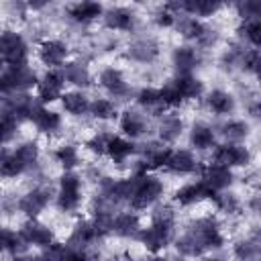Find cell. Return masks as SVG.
<instances>
[{"label": "cell", "instance_id": "6da1fadb", "mask_svg": "<svg viewBox=\"0 0 261 261\" xmlns=\"http://www.w3.org/2000/svg\"><path fill=\"white\" fill-rule=\"evenodd\" d=\"M173 245L181 257L196 259L208 251L222 249L224 234L214 216H198L184 228L179 237H175Z\"/></svg>", "mask_w": 261, "mask_h": 261}, {"label": "cell", "instance_id": "7a4b0ae2", "mask_svg": "<svg viewBox=\"0 0 261 261\" xmlns=\"http://www.w3.org/2000/svg\"><path fill=\"white\" fill-rule=\"evenodd\" d=\"M41 159V147L37 141L27 139L16 143L12 149L4 147L0 159V173L4 179H16L24 173H31Z\"/></svg>", "mask_w": 261, "mask_h": 261}, {"label": "cell", "instance_id": "3957f363", "mask_svg": "<svg viewBox=\"0 0 261 261\" xmlns=\"http://www.w3.org/2000/svg\"><path fill=\"white\" fill-rule=\"evenodd\" d=\"M84 202V181L82 175L75 171H63L59 175V184H57V196H55V204L57 210L61 214H75L82 208Z\"/></svg>", "mask_w": 261, "mask_h": 261}, {"label": "cell", "instance_id": "277c9868", "mask_svg": "<svg viewBox=\"0 0 261 261\" xmlns=\"http://www.w3.org/2000/svg\"><path fill=\"white\" fill-rule=\"evenodd\" d=\"M135 175V188H133V196H130V210H147L153 208L155 204H159L163 192H165V184L153 175V173H130Z\"/></svg>", "mask_w": 261, "mask_h": 261}, {"label": "cell", "instance_id": "5b68a950", "mask_svg": "<svg viewBox=\"0 0 261 261\" xmlns=\"http://www.w3.org/2000/svg\"><path fill=\"white\" fill-rule=\"evenodd\" d=\"M137 241L145 251L159 255V251H163L167 245H171L175 241V222L151 218L149 224L141 228Z\"/></svg>", "mask_w": 261, "mask_h": 261}, {"label": "cell", "instance_id": "8992f818", "mask_svg": "<svg viewBox=\"0 0 261 261\" xmlns=\"http://www.w3.org/2000/svg\"><path fill=\"white\" fill-rule=\"evenodd\" d=\"M0 53H2L4 67L29 65V55H31L29 43L14 29H4L2 31V37H0Z\"/></svg>", "mask_w": 261, "mask_h": 261}, {"label": "cell", "instance_id": "52a82bcc", "mask_svg": "<svg viewBox=\"0 0 261 261\" xmlns=\"http://www.w3.org/2000/svg\"><path fill=\"white\" fill-rule=\"evenodd\" d=\"M39 75L31 65H18V67H4L0 73V88L2 96L29 92L31 88L39 86Z\"/></svg>", "mask_w": 261, "mask_h": 261}, {"label": "cell", "instance_id": "ba28073f", "mask_svg": "<svg viewBox=\"0 0 261 261\" xmlns=\"http://www.w3.org/2000/svg\"><path fill=\"white\" fill-rule=\"evenodd\" d=\"M53 200V190L47 184H37L33 188H29L24 194L18 196V200L14 202L16 210L29 218H39V214H43L47 210V206Z\"/></svg>", "mask_w": 261, "mask_h": 261}, {"label": "cell", "instance_id": "9c48e42d", "mask_svg": "<svg viewBox=\"0 0 261 261\" xmlns=\"http://www.w3.org/2000/svg\"><path fill=\"white\" fill-rule=\"evenodd\" d=\"M104 237H106V234L94 224L92 218H77V220L71 224V230H69V237H67L65 243H69L71 247L90 251V249L96 247Z\"/></svg>", "mask_w": 261, "mask_h": 261}, {"label": "cell", "instance_id": "30bf717a", "mask_svg": "<svg viewBox=\"0 0 261 261\" xmlns=\"http://www.w3.org/2000/svg\"><path fill=\"white\" fill-rule=\"evenodd\" d=\"M65 75L61 69H47L37 86V100L41 104H51L55 100H61V96L65 94Z\"/></svg>", "mask_w": 261, "mask_h": 261}, {"label": "cell", "instance_id": "8fae6325", "mask_svg": "<svg viewBox=\"0 0 261 261\" xmlns=\"http://www.w3.org/2000/svg\"><path fill=\"white\" fill-rule=\"evenodd\" d=\"M212 163L224 165V167H247L251 163V151L245 145H234V143H222L216 145V149L212 151L210 157Z\"/></svg>", "mask_w": 261, "mask_h": 261}, {"label": "cell", "instance_id": "7c38bea8", "mask_svg": "<svg viewBox=\"0 0 261 261\" xmlns=\"http://www.w3.org/2000/svg\"><path fill=\"white\" fill-rule=\"evenodd\" d=\"M37 57L47 69H57L67 63L69 47L61 39H45L37 47Z\"/></svg>", "mask_w": 261, "mask_h": 261}, {"label": "cell", "instance_id": "4fadbf2b", "mask_svg": "<svg viewBox=\"0 0 261 261\" xmlns=\"http://www.w3.org/2000/svg\"><path fill=\"white\" fill-rule=\"evenodd\" d=\"M98 84L112 96V98H118V100H126L130 94H133V88L130 84L126 82V75L122 69L114 67V65H108L104 67L100 73H98Z\"/></svg>", "mask_w": 261, "mask_h": 261}, {"label": "cell", "instance_id": "5bb4252c", "mask_svg": "<svg viewBox=\"0 0 261 261\" xmlns=\"http://www.w3.org/2000/svg\"><path fill=\"white\" fill-rule=\"evenodd\" d=\"M214 192L202 181H188L184 186H179L175 192H173V202L181 208H192V206H198L206 200H212Z\"/></svg>", "mask_w": 261, "mask_h": 261}, {"label": "cell", "instance_id": "9a60e30c", "mask_svg": "<svg viewBox=\"0 0 261 261\" xmlns=\"http://www.w3.org/2000/svg\"><path fill=\"white\" fill-rule=\"evenodd\" d=\"M18 230L22 232L24 241L29 243V247L47 249V247H51V245L55 243V230H53L49 224L41 222L39 218H29V220H24Z\"/></svg>", "mask_w": 261, "mask_h": 261}, {"label": "cell", "instance_id": "2e32d148", "mask_svg": "<svg viewBox=\"0 0 261 261\" xmlns=\"http://www.w3.org/2000/svg\"><path fill=\"white\" fill-rule=\"evenodd\" d=\"M31 122H33V126L41 133V135H45V137H55V135H59V130L63 128V118H61V114L57 112V110H51L49 106H45V104H37V108L33 110V114H31Z\"/></svg>", "mask_w": 261, "mask_h": 261}, {"label": "cell", "instance_id": "e0dca14e", "mask_svg": "<svg viewBox=\"0 0 261 261\" xmlns=\"http://www.w3.org/2000/svg\"><path fill=\"white\" fill-rule=\"evenodd\" d=\"M200 179L216 194V192H224L232 186L234 181V173L230 167H224V165H218V163H206L200 167Z\"/></svg>", "mask_w": 261, "mask_h": 261}, {"label": "cell", "instance_id": "ac0fdd59", "mask_svg": "<svg viewBox=\"0 0 261 261\" xmlns=\"http://www.w3.org/2000/svg\"><path fill=\"white\" fill-rule=\"evenodd\" d=\"M102 22L110 31L118 33H133L137 27V12L128 6H110L104 10Z\"/></svg>", "mask_w": 261, "mask_h": 261}, {"label": "cell", "instance_id": "d6986e66", "mask_svg": "<svg viewBox=\"0 0 261 261\" xmlns=\"http://www.w3.org/2000/svg\"><path fill=\"white\" fill-rule=\"evenodd\" d=\"M161 53V47H159V41H155L153 37H139L135 39L133 43H128L124 55L126 59L135 61V63H153Z\"/></svg>", "mask_w": 261, "mask_h": 261}, {"label": "cell", "instance_id": "ffe728a7", "mask_svg": "<svg viewBox=\"0 0 261 261\" xmlns=\"http://www.w3.org/2000/svg\"><path fill=\"white\" fill-rule=\"evenodd\" d=\"M37 104H39L37 96H31L29 92H18V94L2 96V110L14 114L20 122L22 120H31V114L37 108Z\"/></svg>", "mask_w": 261, "mask_h": 261}, {"label": "cell", "instance_id": "44dd1931", "mask_svg": "<svg viewBox=\"0 0 261 261\" xmlns=\"http://www.w3.org/2000/svg\"><path fill=\"white\" fill-rule=\"evenodd\" d=\"M202 55L192 45H177L171 51V65L175 69V75H192L196 67H200Z\"/></svg>", "mask_w": 261, "mask_h": 261}, {"label": "cell", "instance_id": "7402d4cb", "mask_svg": "<svg viewBox=\"0 0 261 261\" xmlns=\"http://www.w3.org/2000/svg\"><path fill=\"white\" fill-rule=\"evenodd\" d=\"M139 155L143 161V165L151 171V169H165V163L171 155V149L163 143V141H147L139 147Z\"/></svg>", "mask_w": 261, "mask_h": 261}, {"label": "cell", "instance_id": "603a6c76", "mask_svg": "<svg viewBox=\"0 0 261 261\" xmlns=\"http://www.w3.org/2000/svg\"><path fill=\"white\" fill-rule=\"evenodd\" d=\"M169 6L177 14H188V16L200 18V20L210 18L222 10V4L212 2V0H181V2H169Z\"/></svg>", "mask_w": 261, "mask_h": 261}, {"label": "cell", "instance_id": "cb8c5ba5", "mask_svg": "<svg viewBox=\"0 0 261 261\" xmlns=\"http://www.w3.org/2000/svg\"><path fill=\"white\" fill-rule=\"evenodd\" d=\"M200 161L188 149H171V155L165 163V171L171 175H192L200 171Z\"/></svg>", "mask_w": 261, "mask_h": 261}, {"label": "cell", "instance_id": "d4e9b609", "mask_svg": "<svg viewBox=\"0 0 261 261\" xmlns=\"http://www.w3.org/2000/svg\"><path fill=\"white\" fill-rule=\"evenodd\" d=\"M118 126L122 130V135L126 139H133V141L149 133V120H147L145 112L135 110V108H126L118 116Z\"/></svg>", "mask_w": 261, "mask_h": 261}, {"label": "cell", "instance_id": "484cf974", "mask_svg": "<svg viewBox=\"0 0 261 261\" xmlns=\"http://www.w3.org/2000/svg\"><path fill=\"white\" fill-rule=\"evenodd\" d=\"M43 261H92V251H84L71 247L69 243H53L51 247L43 249Z\"/></svg>", "mask_w": 261, "mask_h": 261}, {"label": "cell", "instance_id": "4316f807", "mask_svg": "<svg viewBox=\"0 0 261 261\" xmlns=\"http://www.w3.org/2000/svg\"><path fill=\"white\" fill-rule=\"evenodd\" d=\"M141 228H143L141 216L135 210L118 212L112 220V234H116L118 239H135L137 241Z\"/></svg>", "mask_w": 261, "mask_h": 261}, {"label": "cell", "instance_id": "83f0119b", "mask_svg": "<svg viewBox=\"0 0 261 261\" xmlns=\"http://www.w3.org/2000/svg\"><path fill=\"white\" fill-rule=\"evenodd\" d=\"M65 14L77 24H90L104 16V6L100 2H73L65 6Z\"/></svg>", "mask_w": 261, "mask_h": 261}, {"label": "cell", "instance_id": "f1b7e54d", "mask_svg": "<svg viewBox=\"0 0 261 261\" xmlns=\"http://www.w3.org/2000/svg\"><path fill=\"white\" fill-rule=\"evenodd\" d=\"M63 75H65V82L69 86H73L75 90H84V88H90L92 86V71H90V65L82 59H71L67 61L63 67H61Z\"/></svg>", "mask_w": 261, "mask_h": 261}, {"label": "cell", "instance_id": "f546056e", "mask_svg": "<svg viewBox=\"0 0 261 261\" xmlns=\"http://www.w3.org/2000/svg\"><path fill=\"white\" fill-rule=\"evenodd\" d=\"M186 130V122L179 114L175 112H169V114H163L159 118V124H157V135H159V141H163L165 145L169 143H175Z\"/></svg>", "mask_w": 261, "mask_h": 261}, {"label": "cell", "instance_id": "4dcf8cb0", "mask_svg": "<svg viewBox=\"0 0 261 261\" xmlns=\"http://www.w3.org/2000/svg\"><path fill=\"white\" fill-rule=\"evenodd\" d=\"M190 145L196 151H214L216 149V133L206 122H194L190 126Z\"/></svg>", "mask_w": 261, "mask_h": 261}, {"label": "cell", "instance_id": "1f68e13d", "mask_svg": "<svg viewBox=\"0 0 261 261\" xmlns=\"http://www.w3.org/2000/svg\"><path fill=\"white\" fill-rule=\"evenodd\" d=\"M135 102L137 106L145 112V114H161L165 110V104H163V98H161V90L159 88H153V86H145L141 88L137 94H135Z\"/></svg>", "mask_w": 261, "mask_h": 261}, {"label": "cell", "instance_id": "d6a6232c", "mask_svg": "<svg viewBox=\"0 0 261 261\" xmlns=\"http://www.w3.org/2000/svg\"><path fill=\"white\" fill-rule=\"evenodd\" d=\"M139 153V145H135L133 139H126V137H112L110 145H108V159L114 163V165H124L133 155Z\"/></svg>", "mask_w": 261, "mask_h": 261}, {"label": "cell", "instance_id": "836d02e7", "mask_svg": "<svg viewBox=\"0 0 261 261\" xmlns=\"http://www.w3.org/2000/svg\"><path fill=\"white\" fill-rule=\"evenodd\" d=\"M175 31L186 41H194L198 45L202 41V37L206 35L208 24L204 20H200V18H194V16H188V14H179L177 22H175Z\"/></svg>", "mask_w": 261, "mask_h": 261}, {"label": "cell", "instance_id": "e575fe53", "mask_svg": "<svg viewBox=\"0 0 261 261\" xmlns=\"http://www.w3.org/2000/svg\"><path fill=\"white\" fill-rule=\"evenodd\" d=\"M204 104H206L208 112H212L216 116H228L234 110V96L228 94L226 90H210L204 96Z\"/></svg>", "mask_w": 261, "mask_h": 261}, {"label": "cell", "instance_id": "d590c367", "mask_svg": "<svg viewBox=\"0 0 261 261\" xmlns=\"http://www.w3.org/2000/svg\"><path fill=\"white\" fill-rule=\"evenodd\" d=\"M171 82L184 102H192L204 96V82L196 75H173Z\"/></svg>", "mask_w": 261, "mask_h": 261}, {"label": "cell", "instance_id": "8d00e7d4", "mask_svg": "<svg viewBox=\"0 0 261 261\" xmlns=\"http://www.w3.org/2000/svg\"><path fill=\"white\" fill-rule=\"evenodd\" d=\"M61 108L69 114V116H75V118H80V116H86V114H90V104H92V100L82 92V90H71V92H65L63 96H61Z\"/></svg>", "mask_w": 261, "mask_h": 261}, {"label": "cell", "instance_id": "74e56055", "mask_svg": "<svg viewBox=\"0 0 261 261\" xmlns=\"http://www.w3.org/2000/svg\"><path fill=\"white\" fill-rule=\"evenodd\" d=\"M232 255L237 261H261V239L251 234L234 241Z\"/></svg>", "mask_w": 261, "mask_h": 261}, {"label": "cell", "instance_id": "f35d334b", "mask_svg": "<svg viewBox=\"0 0 261 261\" xmlns=\"http://www.w3.org/2000/svg\"><path fill=\"white\" fill-rule=\"evenodd\" d=\"M53 159L55 163L63 169V171H73L80 163H82V155L80 149L73 143H59L53 149Z\"/></svg>", "mask_w": 261, "mask_h": 261}, {"label": "cell", "instance_id": "ab89813d", "mask_svg": "<svg viewBox=\"0 0 261 261\" xmlns=\"http://www.w3.org/2000/svg\"><path fill=\"white\" fill-rule=\"evenodd\" d=\"M218 135L226 141V143H234L241 145L247 137H249V124L245 120L239 118H228L218 126Z\"/></svg>", "mask_w": 261, "mask_h": 261}, {"label": "cell", "instance_id": "60d3db41", "mask_svg": "<svg viewBox=\"0 0 261 261\" xmlns=\"http://www.w3.org/2000/svg\"><path fill=\"white\" fill-rule=\"evenodd\" d=\"M2 249H4L6 255L16 257V255H24L27 253L29 243L24 241V237H22L20 230H14L10 226H4L2 228Z\"/></svg>", "mask_w": 261, "mask_h": 261}, {"label": "cell", "instance_id": "b9f144b4", "mask_svg": "<svg viewBox=\"0 0 261 261\" xmlns=\"http://www.w3.org/2000/svg\"><path fill=\"white\" fill-rule=\"evenodd\" d=\"M212 204H214V208H216L218 212H222L224 216H234V214H239V212L243 210L241 198H239L234 192H228V190L216 192V194L212 196Z\"/></svg>", "mask_w": 261, "mask_h": 261}, {"label": "cell", "instance_id": "7bdbcfd3", "mask_svg": "<svg viewBox=\"0 0 261 261\" xmlns=\"http://www.w3.org/2000/svg\"><path fill=\"white\" fill-rule=\"evenodd\" d=\"M90 114H92V118L102 120V122H108V120H114L116 116H120L114 100H110V98H94L90 104Z\"/></svg>", "mask_w": 261, "mask_h": 261}, {"label": "cell", "instance_id": "ee69618b", "mask_svg": "<svg viewBox=\"0 0 261 261\" xmlns=\"http://www.w3.org/2000/svg\"><path fill=\"white\" fill-rule=\"evenodd\" d=\"M241 22H261V0H243L234 4Z\"/></svg>", "mask_w": 261, "mask_h": 261}, {"label": "cell", "instance_id": "f6af8a7d", "mask_svg": "<svg viewBox=\"0 0 261 261\" xmlns=\"http://www.w3.org/2000/svg\"><path fill=\"white\" fill-rule=\"evenodd\" d=\"M112 133H106V130H96L90 135V139L86 141V149L94 155H106L108 151V145L112 141Z\"/></svg>", "mask_w": 261, "mask_h": 261}, {"label": "cell", "instance_id": "bcb514c9", "mask_svg": "<svg viewBox=\"0 0 261 261\" xmlns=\"http://www.w3.org/2000/svg\"><path fill=\"white\" fill-rule=\"evenodd\" d=\"M237 33L253 49H261V22H241Z\"/></svg>", "mask_w": 261, "mask_h": 261}, {"label": "cell", "instance_id": "7dc6e473", "mask_svg": "<svg viewBox=\"0 0 261 261\" xmlns=\"http://www.w3.org/2000/svg\"><path fill=\"white\" fill-rule=\"evenodd\" d=\"M177 16H179V14H177L169 4H163V6H159V8L153 12V22H155L159 29H175Z\"/></svg>", "mask_w": 261, "mask_h": 261}, {"label": "cell", "instance_id": "c3c4849f", "mask_svg": "<svg viewBox=\"0 0 261 261\" xmlns=\"http://www.w3.org/2000/svg\"><path fill=\"white\" fill-rule=\"evenodd\" d=\"M2 114V143L8 147V143L18 135V128H20V120L14 116V114H10V112H6V110H2L0 112Z\"/></svg>", "mask_w": 261, "mask_h": 261}, {"label": "cell", "instance_id": "681fc988", "mask_svg": "<svg viewBox=\"0 0 261 261\" xmlns=\"http://www.w3.org/2000/svg\"><path fill=\"white\" fill-rule=\"evenodd\" d=\"M241 69L257 77L261 73V49H245L243 59H241Z\"/></svg>", "mask_w": 261, "mask_h": 261}, {"label": "cell", "instance_id": "f907efd6", "mask_svg": "<svg viewBox=\"0 0 261 261\" xmlns=\"http://www.w3.org/2000/svg\"><path fill=\"white\" fill-rule=\"evenodd\" d=\"M247 112H249V116H251L253 120H257V122L261 124V98L251 100L249 106H247Z\"/></svg>", "mask_w": 261, "mask_h": 261}, {"label": "cell", "instance_id": "816d5d0a", "mask_svg": "<svg viewBox=\"0 0 261 261\" xmlns=\"http://www.w3.org/2000/svg\"><path fill=\"white\" fill-rule=\"evenodd\" d=\"M247 208H249V212L261 216V194H253V196H249V200H247Z\"/></svg>", "mask_w": 261, "mask_h": 261}, {"label": "cell", "instance_id": "f5cc1de1", "mask_svg": "<svg viewBox=\"0 0 261 261\" xmlns=\"http://www.w3.org/2000/svg\"><path fill=\"white\" fill-rule=\"evenodd\" d=\"M10 261H43V257H37V255H16V257H12Z\"/></svg>", "mask_w": 261, "mask_h": 261}, {"label": "cell", "instance_id": "db71d44e", "mask_svg": "<svg viewBox=\"0 0 261 261\" xmlns=\"http://www.w3.org/2000/svg\"><path fill=\"white\" fill-rule=\"evenodd\" d=\"M149 261H181V259H171V257H161V255H153V259Z\"/></svg>", "mask_w": 261, "mask_h": 261}, {"label": "cell", "instance_id": "11a10c76", "mask_svg": "<svg viewBox=\"0 0 261 261\" xmlns=\"http://www.w3.org/2000/svg\"><path fill=\"white\" fill-rule=\"evenodd\" d=\"M202 261H224V259H218V257H206V259H202Z\"/></svg>", "mask_w": 261, "mask_h": 261}, {"label": "cell", "instance_id": "9f6ffc18", "mask_svg": "<svg viewBox=\"0 0 261 261\" xmlns=\"http://www.w3.org/2000/svg\"><path fill=\"white\" fill-rule=\"evenodd\" d=\"M124 261H130V259H124Z\"/></svg>", "mask_w": 261, "mask_h": 261}]
</instances>
